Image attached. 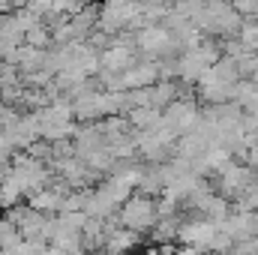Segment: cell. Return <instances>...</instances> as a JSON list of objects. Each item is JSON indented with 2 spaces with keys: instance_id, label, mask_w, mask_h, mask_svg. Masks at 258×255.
Returning a JSON list of instances; mask_svg holds the SVG:
<instances>
[{
  "instance_id": "7c38bea8",
  "label": "cell",
  "mask_w": 258,
  "mask_h": 255,
  "mask_svg": "<svg viewBox=\"0 0 258 255\" xmlns=\"http://www.w3.org/2000/svg\"><path fill=\"white\" fill-rule=\"evenodd\" d=\"M231 3L246 21H258V0H231Z\"/></svg>"
},
{
  "instance_id": "8fae6325",
  "label": "cell",
  "mask_w": 258,
  "mask_h": 255,
  "mask_svg": "<svg viewBox=\"0 0 258 255\" xmlns=\"http://www.w3.org/2000/svg\"><path fill=\"white\" fill-rule=\"evenodd\" d=\"M18 240H24V237H21V231H18V225H15V222H9V219L3 216V219H0V249L15 246Z\"/></svg>"
},
{
  "instance_id": "277c9868",
  "label": "cell",
  "mask_w": 258,
  "mask_h": 255,
  "mask_svg": "<svg viewBox=\"0 0 258 255\" xmlns=\"http://www.w3.org/2000/svg\"><path fill=\"white\" fill-rule=\"evenodd\" d=\"M216 231H219L216 222H210V219H198V216H195V219L180 222L177 243H180V246H198V249H207V252H210V243H213Z\"/></svg>"
},
{
  "instance_id": "5b68a950",
  "label": "cell",
  "mask_w": 258,
  "mask_h": 255,
  "mask_svg": "<svg viewBox=\"0 0 258 255\" xmlns=\"http://www.w3.org/2000/svg\"><path fill=\"white\" fill-rule=\"evenodd\" d=\"M219 228L228 231L234 243H246V240L258 237V213H252V210H231V216L225 222H219Z\"/></svg>"
},
{
  "instance_id": "30bf717a",
  "label": "cell",
  "mask_w": 258,
  "mask_h": 255,
  "mask_svg": "<svg viewBox=\"0 0 258 255\" xmlns=\"http://www.w3.org/2000/svg\"><path fill=\"white\" fill-rule=\"evenodd\" d=\"M24 198V189L18 186V180L12 177V171H6L3 177H0V207H15L18 201Z\"/></svg>"
},
{
  "instance_id": "5bb4252c",
  "label": "cell",
  "mask_w": 258,
  "mask_h": 255,
  "mask_svg": "<svg viewBox=\"0 0 258 255\" xmlns=\"http://www.w3.org/2000/svg\"><path fill=\"white\" fill-rule=\"evenodd\" d=\"M45 255H69L66 249H60V246H54V243H48V252Z\"/></svg>"
},
{
  "instance_id": "4fadbf2b",
  "label": "cell",
  "mask_w": 258,
  "mask_h": 255,
  "mask_svg": "<svg viewBox=\"0 0 258 255\" xmlns=\"http://www.w3.org/2000/svg\"><path fill=\"white\" fill-rule=\"evenodd\" d=\"M174 255H210V252L198 249V246H180V249H174Z\"/></svg>"
},
{
  "instance_id": "8992f818",
  "label": "cell",
  "mask_w": 258,
  "mask_h": 255,
  "mask_svg": "<svg viewBox=\"0 0 258 255\" xmlns=\"http://www.w3.org/2000/svg\"><path fill=\"white\" fill-rule=\"evenodd\" d=\"M99 60H102V72H114V75H123L126 69L138 63V54L129 48L126 42H111V48L99 51Z\"/></svg>"
},
{
  "instance_id": "52a82bcc",
  "label": "cell",
  "mask_w": 258,
  "mask_h": 255,
  "mask_svg": "<svg viewBox=\"0 0 258 255\" xmlns=\"http://www.w3.org/2000/svg\"><path fill=\"white\" fill-rule=\"evenodd\" d=\"M69 192H72V189H63V186H45V189H39V192H33V195H30L27 207H33L36 213H45V216L60 213Z\"/></svg>"
},
{
  "instance_id": "9a60e30c",
  "label": "cell",
  "mask_w": 258,
  "mask_h": 255,
  "mask_svg": "<svg viewBox=\"0 0 258 255\" xmlns=\"http://www.w3.org/2000/svg\"><path fill=\"white\" fill-rule=\"evenodd\" d=\"M0 99H3V96H0Z\"/></svg>"
},
{
  "instance_id": "6da1fadb",
  "label": "cell",
  "mask_w": 258,
  "mask_h": 255,
  "mask_svg": "<svg viewBox=\"0 0 258 255\" xmlns=\"http://www.w3.org/2000/svg\"><path fill=\"white\" fill-rule=\"evenodd\" d=\"M117 219H120L123 228H129V231H141V234H144V231H150V228L156 225V219H159L156 201H153L150 195H144V192H135L126 204L117 210Z\"/></svg>"
},
{
  "instance_id": "7a4b0ae2",
  "label": "cell",
  "mask_w": 258,
  "mask_h": 255,
  "mask_svg": "<svg viewBox=\"0 0 258 255\" xmlns=\"http://www.w3.org/2000/svg\"><path fill=\"white\" fill-rule=\"evenodd\" d=\"M9 171H12V177L18 180V186L24 189L27 198H30L33 192L45 189L48 180H51V168H48L42 159H33V156H27V153L15 156V159L9 162Z\"/></svg>"
},
{
  "instance_id": "9c48e42d",
  "label": "cell",
  "mask_w": 258,
  "mask_h": 255,
  "mask_svg": "<svg viewBox=\"0 0 258 255\" xmlns=\"http://www.w3.org/2000/svg\"><path fill=\"white\" fill-rule=\"evenodd\" d=\"M129 123L135 132H150V129H156L162 123V108H153V105H147V108H132L126 114Z\"/></svg>"
},
{
  "instance_id": "3957f363",
  "label": "cell",
  "mask_w": 258,
  "mask_h": 255,
  "mask_svg": "<svg viewBox=\"0 0 258 255\" xmlns=\"http://www.w3.org/2000/svg\"><path fill=\"white\" fill-rule=\"evenodd\" d=\"M135 45L138 51L147 57V60H159L165 54H174L180 48V42L174 39V33L165 27V24H150V27H141L135 33Z\"/></svg>"
},
{
  "instance_id": "ba28073f",
  "label": "cell",
  "mask_w": 258,
  "mask_h": 255,
  "mask_svg": "<svg viewBox=\"0 0 258 255\" xmlns=\"http://www.w3.org/2000/svg\"><path fill=\"white\" fill-rule=\"evenodd\" d=\"M138 243H141V231H129L123 225H117V228L108 231L105 246H102L99 252L102 255H126V252H132Z\"/></svg>"
}]
</instances>
